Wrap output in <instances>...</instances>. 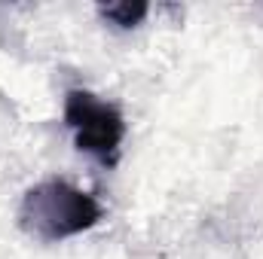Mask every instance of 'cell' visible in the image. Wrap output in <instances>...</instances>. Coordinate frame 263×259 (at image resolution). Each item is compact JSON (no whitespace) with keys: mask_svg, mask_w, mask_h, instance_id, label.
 <instances>
[{"mask_svg":"<svg viewBox=\"0 0 263 259\" xmlns=\"http://www.w3.org/2000/svg\"><path fill=\"white\" fill-rule=\"evenodd\" d=\"M101 213L104 210L95 195L59 177L31 186L18 207L22 229L40 241H65L83 235L98 226Z\"/></svg>","mask_w":263,"mask_h":259,"instance_id":"1","label":"cell"},{"mask_svg":"<svg viewBox=\"0 0 263 259\" xmlns=\"http://www.w3.org/2000/svg\"><path fill=\"white\" fill-rule=\"evenodd\" d=\"M65 125L73 134V146L104 168H114L123 153L126 119L117 104L98 98L89 89H70L62 107Z\"/></svg>","mask_w":263,"mask_h":259,"instance_id":"2","label":"cell"},{"mask_svg":"<svg viewBox=\"0 0 263 259\" xmlns=\"http://www.w3.org/2000/svg\"><path fill=\"white\" fill-rule=\"evenodd\" d=\"M147 12H150L147 3H107V6H101V15L110 25H117V28H135V25H141Z\"/></svg>","mask_w":263,"mask_h":259,"instance_id":"3","label":"cell"}]
</instances>
